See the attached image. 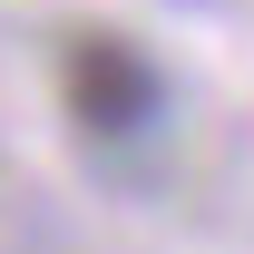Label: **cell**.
<instances>
[{
	"mask_svg": "<svg viewBox=\"0 0 254 254\" xmlns=\"http://www.w3.org/2000/svg\"><path fill=\"white\" fill-rule=\"evenodd\" d=\"M59 108L78 118V137L127 147V137H147V127L166 118V78H157V59H147L137 39L78 30V39L59 49Z\"/></svg>",
	"mask_w": 254,
	"mask_h": 254,
	"instance_id": "1",
	"label": "cell"
}]
</instances>
